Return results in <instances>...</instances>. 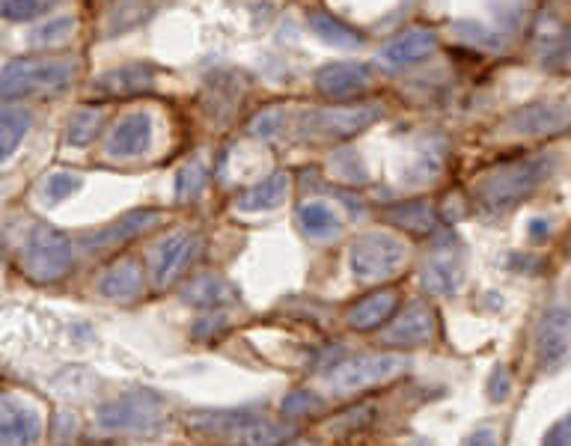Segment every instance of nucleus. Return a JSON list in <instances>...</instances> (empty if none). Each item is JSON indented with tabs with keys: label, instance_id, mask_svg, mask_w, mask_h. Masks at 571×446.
I'll list each match as a JSON object with an SVG mask.
<instances>
[{
	"label": "nucleus",
	"instance_id": "nucleus-1",
	"mask_svg": "<svg viewBox=\"0 0 571 446\" xmlns=\"http://www.w3.org/2000/svg\"><path fill=\"white\" fill-rule=\"evenodd\" d=\"M188 426L224 446H286L298 432L286 420L253 411H200L188 417Z\"/></svg>",
	"mask_w": 571,
	"mask_h": 446
},
{
	"label": "nucleus",
	"instance_id": "nucleus-2",
	"mask_svg": "<svg viewBox=\"0 0 571 446\" xmlns=\"http://www.w3.org/2000/svg\"><path fill=\"white\" fill-rule=\"evenodd\" d=\"M78 75V63L69 57H18L3 66L0 93L6 102L57 96L72 87Z\"/></svg>",
	"mask_w": 571,
	"mask_h": 446
},
{
	"label": "nucleus",
	"instance_id": "nucleus-3",
	"mask_svg": "<svg viewBox=\"0 0 571 446\" xmlns=\"http://www.w3.org/2000/svg\"><path fill=\"white\" fill-rule=\"evenodd\" d=\"M548 173H551L548 158H521L500 164L497 170L485 173L482 182L476 185V203L485 212H509L524 197H530Z\"/></svg>",
	"mask_w": 571,
	"mask_h": 446
},
{
	"label": "nucleus",
	"instance_id": "nucleus-4",
	"mask_svg": "<svg viewBox=\"0 0 571 446\" xmlns=\"http://www.w3.org/2000/svg\"><path fill=\"white\" fill-rule=\"evenodd\" d=\"M170 414L158 393L152 390H134L125 396H116L96 411V426L111 435H143L158 438L167 426Z\"/></svg>",
	"mask_w": 571,
	"mask_h": 446
},
{
	"label": "nucleus",
	"instance_id": "nucleus-5",
	"mask_svg": "<svg viewBox=\"0 0 571 446\" xmlns=\"http://www.w3.org/2000/svg\"><path fill=\"white\" fill-rule=\"evenodd\" d=\"M75 265V244L66 232L36 223L21 247V268L36 283H57Z\"/></svg>",
	"mask_w": 571,
	"mask_h": 446
},
{
	"label": "nucleus",
	"instance_id": "nucleus-6",
	"mask_svg": "<svg viewBox=\"0 0 571 446\" xmlns=\"http://www.w3.org/2000/svg\"><path fill=\"white\" fill-rule=\"evenodd\" d=\"M411 360L402 351H384V354H354L334 363L325 372V381L334 393H360L366 387L387 384L408 372Z\"/></svg>",
	"mask_w": 571,
	"mask_h": 446
},
{
	"label": "nucleus",
	"instance_id": "nucleus-7",
	"mask_svg": "<svg viewBox=\"0 0 571 446\" xmlns=\"http://www.w3.org/2000/svg\"><path fill=\"white\" fill-rule=\"evenodd\" d=\"M348 262L360 283H381L405 268L408 244L393 232H366L351 241Z\"/></svg>",
	"mask_w": 571,
	"mask_h": 446
},
{
	"label": "nucleus",
	"instance_id": "nucleus-8",
	"mask_svg": "<svg viewBox=\"0 0 571 446\" xmlns=\"http://www.w3.org/2000/svg\"><path fill=\"white\" fill-rule=\"evenodd\" d=\"M375 119H381V111L375 105H354V108H319L301 116L298 128L310 140H348L360 131H366Z\"/></svg>",
	"mask_w": 571,
	"mask_h": 446
},
{
	"label": "nucleus",
	"instance_id": "nucleus-9",
	"mask_svg": "<svg viewBox=\"0 0 571 446\" xmlns=\"http://www.w3.org/2000/svg\"><path fill=\"white\" fill-rule=\"evenodd\" d=\"M571 360V307H551L536 328V363L542 372H557Z\"/></svg>",
	"mask_w": 571,
	"mask_h": 446
},
{
	"label": "nucleus",
	"instance_id": "nucleus-10",
	"mask_svg": "<svg viewBox=\"0 0 571 446\" xmlns=\"http://www.w3.org/2000/svg\"><path fill=\"white\" fill-rule=\"evenodd\" d=\"M375 81V72L369 63H328L316 72V90L328 102H351L363 96Z\"/></svg>",
	"mask_w": 571,
	"mask_h": 446
},
{
	"label": "nucleus",
	"instance_id": "nucleus-11",
	"mask_svg": "<svg viewBox=\"0 0 571 446\" xmlns=\"http://www.w3.org/2000/svg\"><path fill=\"white\" fill-rule=\"evenodd\" d=\"M200 256V238L194 232H173L167 235L158 247H155V259H152V274H155V286H173L179 277H185V271L191 268V262Z\"/></svg>",
	"mask_w": 571,
	"mask_h": 446
},
{
	"label": "nucleus",
	"instance_id": "nucleus-12",
	"mask_svg": "<svg viewBox=\"0 0 571 446\" xmlns=\"http://www.w3.org/2000/svg\"><path fill=\"white\" fill-rule=\"evenodd\" d=\"M435 336H438L435 307L426 301H417L393 319V325L384 331V342L390 348H417V345H429Z\"/></svg>",
	"mask_w": 571,
	"mask_h": 446
},
{
	"label": "nucleus",
	"instance_id": "nucleus-13",
	"mask_svg": "<svg viewBox=\"0 0 571 446\" xmlns=\"http://www.w3.org/2000/svg\"><path fill=\"white\" fill-rule=\"evenodd\" d=\"M464 280V253L461 247H453V238L447 235L444 241H438L432 259L426 262L423 271V286L432 295H456L458 286Z\"/></svg>",
	"mask_w": 571,
	"mask_h": 446
},
{
	"label": "nucleus",
	"instance_id": "nucleus-14",
	"mask_svg": "<svg viewBox=\"0 0 571 446\" xmlns=\"http://www.w3.org/2000/svg\"><path fill=\"white\" fill-rule=\"evenodd\" d=\"M152 116L146 111L125 113L122 119H116L114 128L108 131V155L114 158H137L143 152H149L152 146Z\"/></svg>",
	"mask_w": 571,
	"mask_h": 446
},
{
	"label": "nucleus",
	"instance_id": "nucleus-15",
	"mask_svg": "<svg viewBox=\"0 0 571 446\" xmlns=\"http://www.w3.org/2000/svg\"><path fill=\"white\" fill-rule=\"evenodd\" d=\"M435 51H438V36H435V30L414 27V30L396 36L393 42H387L378 57H381L390 69H411V66L426 63Z\"/></svg>",
	"mask_w": 571,
	"mask_h": 446
},
{
	"label": "nucleus",
	"instance_id": "nucleus-16",
	"mask_svg": "<svg viewBox=\"0 0 571 446\" xmlns=\"http://www.w3.org/2000/svg\"><path fill=\"white\" fill-rule=\"evenodd\" d=\"M571 125V108L563 105H548V102H539V105H530V108H521L506 119V128L512 134H521V137H545V134H560Z\"/></svg>",
	"mask_w": 571,
	"mask_h": 446
},
{
	"label": "nucleus",
	"instance_id": "nucleus-17",
	"mask_svg": "<svg viewBox=\"0 0 571 446\" xmlns=\"http://www.w3.org/2000/svg\"><path fill=\"white\" fill-rule=\"evenodd\" d=\"M396 310H399V292L396 289H378V292L360 298L345 313V322L357 334H372V331H381L396 316Z\"/></svg>",
	"mask_w": 571,
	"mask_h": 446
},
{
	"label": "nucleus",
	"instance_id": "nucleus-18",
	"mask_svg": "<svg viewBox=\"0 0 571 446\" xmlns=\"http://www.w3.org/2000/svg\"><path fill=\"white\" fill-rule=\"evenodd\" d=\"M158 221H161V212H152V209H146V212H128V215H122V218L111 223V226H105V229H99V232H93V235H84L81 244H84L90 253H102V250H108V247H119V244H125V241H131V238L149 232Z\"/></svg>",
	"mask_w": 571,
	"mask_h": 446
},
{
	"label": "nucleus",
	"instance_id": "nucleus-19",
	"mask_svg": "<svg viewBox=\"0 0 571 446\" xmlns=\"http://www.w3.org/2000/svg\"><path fill=\"white\" fill-rule=\"evenodd\" d=\"M146 289V277H143V265L134 259V256H125L114 262L105 277L99 280V295H105L108 301H119V304H128V301H137Z\"/></svg>",
	"mask_w": 571,
	"mask_h": 446
},
{
	"label": "nucleus",
	"instance_id": "nucleus-20",
	"mask_svg": "<svg viewBox=\"0 0 571 446\" xmlns=\"http://www.w3.org/2000/svg\"><path fill=\"white\" fill-rule=\"evenodd\" d=\"M39 438H42V420H39V414L6 396L3 408H0V444L33 446Z\"/></svg>",
	"mask_w": 571,
	"mask_h": 446
},
{
	"label": "nucleus",
	"instance_id": "nucleus-21",
	"mask_svg": "<svg viewBox=\"0 0 571 446\" xmlns=\"http://www.w3.org/2000/svg\"><path fill=\"white\" fill-rule=\"evenodd\" d=\"M149 87H152V66L131 63V66H119V69L105 72L93 84V93L105 96V99H125V96H137Z\"/></svg>",
	"mask_w": 571,
	"mask_h": 446
},
{
	"label": "nucleus",
	"instance_id": "nucleus-22",
	"mask_svg": "<svg viewBox=\"0 0 571 446\" xmlns=\"http://www.w3.org/2000/svg\"><path fill=\"white\" fill-rule=\"evenodd\" d=\"M286 197H289V176L277 170L265 176L262 182L250 185L247 191H241L235 206L241 212H268V209H277Z\"/></svg>",
	"mask_w": 571,
	"mask_h": 446
},
{
	"label": "nucleus",
	"instance_id": "nucleus-23",
	"mask_svg": "<svg viewBox=\"0 0 571 446\" xmlns=\"http://www.w3.org/2000/svg\"><path fill=\"white\" fill-rule=\"evenodd\" d=\"M182 298H185V304L200 307V310H221L238 298V292L221 274H203L182 289Z\"/></svg>",
	"mask_w": 571,
	"mask_h": 446
},
{
	"label": "nucleus",
	"instance_id": "nucleus-24",
	"mask_svg": "<svg viewBox=\"0 0 571 446\" xmlns=\"http://www.w3.org/2000/svg\"><path fill=\"white\" fill-rule=\"evenodd\" d=\"M307 24H310V30H313L322 42H328V45H334V48H360V45H363V36H360L351 24H345L343 18H337V15H331V12L316 9V12L307 15Z\"/></svg>",
	"mask_w": 571,
	"mask_h": 446
},
{
	"label": "nucleus",
	"instance_id": "nucleus-25",
	"mask_svg": "<svg viewBox=\"0 0 571 446\" xmlns=\"http://www.w3.org/2000/svg\"><path fill=\"white\" fill-rule=\"evenodd\" d=\"M30 125H33V113L27 108H21L15 102L3 105V111H0V155H3V161H9L15 155V149L27 137Z\"/></svg>",
	"mask_w": 571,
	"mask_h": 446
},
{
	"label": "nucleus",
	"instance_id": "nucleus-26",
	"mask_svg": "<svg viewBox=\"0 0 571 446\" xmlns=\"http://www.w3.org/2000/svg\"><path fill=\"white\" fill-rule=\"evenodd\" d=\"M298 226L307 238H334L343 229L340 215L328 203H319V200H310L298 209Z\"/></svg>",
	"mask_w": 571,
	"mask_h": 446
},
{
	"label": "nucleus",
	"instance_id": "nucleus-27",
	"mask_svg": "<svg viewBox=\"0 0 571 446\" xmlns=\"http://www.w3.org/2000/svg\"><path fill=\"white\" fill-rule=\"evenodd\" d=\"M387 221L414 232V235H432L438 229V215L429 203L423 200H414V203H402V206H393L387 212Z\"/></svg>",
	"mask_w": 571,
	"mask_h": 446
},
{
	"label": "nucleus",
	"instance_id": "nucleus-28",
	"mask_svg": "<svg viewBox=\"0 0 571 446\" xmlns=\"http://www.w3.org/2000/svg\"><path fill=\"white\" fill-rule=\"evenodd\" d=\"M105 125V113L96 111V108H87V111H78L69 119V143L72 146H90L96 140V134L102 131Z\"/></svg>",
	"mask_w": 571,
	"mask_h": 446
},
{
	"label": "nucleus",
	"instance_id": "nucleus-29",
	"mask_svg": "<svg viewBox=\"0 0 571 446\" xmlns=\"http://www.w3.org/2000/svg\"><path fill=\"white\" fill-rule=\"evenodd\" d=\"M72 33H75V18H72V15H57V18H48L45 24L33 27V33H30V45H36V48L60 45V42H66Z\"/></svg>",
	"mask_w": 571,
	"mask_h": 446
},
{
	"label": "nucleus",
	"instance_id": "nucleus-30",
	"mask_svg": "<svg viewBox=\"0 0 571 446\" xmlns=\"http://www.w3.org/2000/svg\"><path fill=\"white\" fill-rule=\"evenodd\" d=\"M206 182H209V170L200 161L185 164L179 170V176H176V197H179V203H191L194 197H200Z\"/></svg>",
	"mask_w": 571,
	"mask_h": 446
},
{
	"label": "nucleus",
	"instance_id": "nucleus-31",
	"mask_svg": "<svg viewBox=\"0 0 571 446\" xmlns=\"http://www.w3.org/2000/svg\"><path fill=\"white\" fill-rule=\"evenodd\" d=\"M325 411V399L313 390H292L286 399H283V414L289 420H298V417H316Z\"/></svg>",
	"mask_w": 571,
	"mask_h": 446
},
{
	"label": "nucleus",
	"instance_id": "nucleus-32",
	"mask_svg": "<svg viewBox=\"0 0 571 446\" xmlns=\"http://www.w3.org/2000/svg\"><path fill=\"white\" fill-rule=\"evenodd\" d=\"M54 0H3V15L9 21H30L51 9Z\"/></svg>",
	"mask_w": 571,
	"mask_h": 446
},
{
	"label": "nucleus",
	"instance_id": "nucleus-33",
	"mask_svg": "<svg viewBox=\"0 0 571 446\" xmlns=\"http://www.w3.org/2000/svg\"><path fill=\"white\" fill-rule=\"evenodd\" d=\"M566 33H569V30H566L557 18H548V21H545V27L539 30V42H542V54H545V60L554 57V54H560V51L566 48V42H569Z\"/></svg>",
	"mask_w": 571,
	"mask_h": 446
},
{
	"label": "nucleus",
	"instance_id": "nucleus-34",
	"mask_svg": "<svg viewBox=\"0 0 571 446\" xmlns=\"http://www.w3.org/2000/svg\"><path fill=\"white\" fill-rule=\"evenodd\" d=\"M78 188H81V176H78V173H54V176H48V182H45V197H48L51 203H60V200L72 197Z\"/></svg>",
	"mask_w": 571,
	"mask_h": 446
},
{
	"label": "nucleus",
	"instance_id": "nucleus-35",
	"mask_svg": "<svg viewBox=\"0 0 571 446\" xmlns=\"http://www.w3.org/2000/svg\"><path fill=\"white\" fill-rule=\"evenodd\" d=\"M283 122H286L283 111H277V108L262 111L253 122H250V134H253V137H274V134L283 128Z\"/></svg>",
	"mask_w": 571,
	"mask_h": 446
},
{
	"label": "nucleus",
	"instance_id": "nucleus-36",
	"mask_svg": "<svg viewBox=\"0 0 571 446\" xmlns=\"http://www.w3.org/2000/svg\"><path fill=\"white\" fill-rule=\"evenodd\" d=\"M509 390H512V378H509L506 366H497L491 372V378H488V396H491V402H503L509 396Z\"/></svg>",
	"mask_w": 571,
	"mask_h": 446
},
{
	"label": "nucleus",
	"instance_id": "nucleus-37",
	"mask_svg": "<svg viewBox=\"0 0 571 446\" xmlns=\"http://www.w3.org/2000/svg\"><path fill=\"white\" fill-rule=\"evenodd\" d=\"M545 446H571V411L548 432L545 438Z\"/></svg>",
	"mask_w": 571,
	"mask_h": 446
},
{
	"label": "nucleus",
	"instance_id": "nucleus-38",
	"mask_svg": "<svg viewBox=\"0 0 571 446\" xmlns=\"http://www.w3.org/2000/svg\"><path fill=\"white\" fill-rule=\"evenodd\" d=\"M464 446H500V435L494 426H479L467 435Z\"/></svg>",
	"mask_w": 571,
	"mask_h": 446
},
{
	"label": "nucleus",
	"instance_id": "nucleus-39",
	"mask_svg": "<svg viewBox=\"0 0 571 446\" xmlns=\"http://www.w3.org/2000/svg\"><path fill=\"white\" fill-rule=\"evenodd\" d=\"M224 325H227V319H224V316H218V322H209L206 328H203V325H197V328H194V336H197V339H206L209 334H218Z\"/></svg>",
	"mask_w": 571,
	"mask_h": 446
},
{
	"label": "nucleus",
	"instance_id": "nucleus-40",
	"mask_svg": "<svg viewBox=\"0 0 571 446\" xmlns=\"http://www.w3.org/2000/svg\"><path fill=\"white\" fill-rule=\"evenodd\" d=\"M301 446H307V444H301Z\"/></svg>",
	"mask_w": 571,
	"mask_h": 446
}]
</instances>
